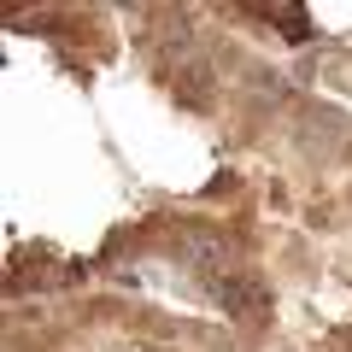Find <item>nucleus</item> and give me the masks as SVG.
I'll return each mask as SVG.
<instances>
[{"instance_id": "nucleus-3", "label": "nucleus", "mask_w": 352, "mask_h": 352, "mask_svg": "<svg viewBox=\"0 0 352 352\" xmlns=\"http://www.w3.org/2000/svg\"><path fill=\"white\" fill-rule=\"evenodd\" d=\"M206 82H212V65H188V71H182V100L206 106V100H212V88H206Z\"/></svg>"}, {"instance_id": "nucleus-2", "label": "nucleus", "mask_w": 352, "mask_h": 352, "mask_svg": "<svg viewBox=\"0 0 352 352\" xmlns=\"http://www.w3.org/2000/svg\"><path fill=\"white\" fill-rule=\"evenodd\" d=\"M212 294L223 300V311H229V317H241V323H258V317L270 311V288H264L252 270H235V276L212 282Z\"/></svg>"}, {"instance_id": "nucleus-1", "label": "nucleus", "mask_w": 352, "mask_h": 352, "mask_svg": "<svg viewBox=\"0 0 352 352\" xmlns=\"http://www.w3.org/2000/svg\"><path fill=\"white\" fill-rule=\"evenodd\" d=\"M176 252L200 270L206 282H223V276H235L241 270V247L223 235V229H206V223H194V229H182V241H176Z\"/></svg>"}]
</instances>
